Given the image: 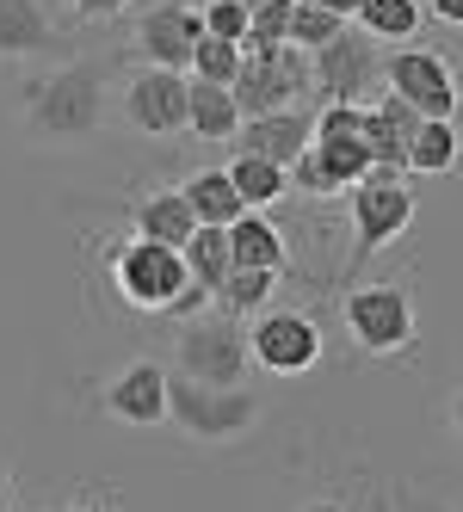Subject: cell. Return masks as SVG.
Masks as SVG:
<instances>
[{
  "label": "cell",
  "mask_w": 463,
  "mask_h": 512,
  "mask_svg": "<svg viewBox=\"0 0 463 512\" xmlns=\"http://www.w3.org/2000/svg\"><path fill=\"white\" fill-rule=\"evenodd\" d=\"M105 118H112V99H105L99 56H75L50 75H31L19 93V124L38 149H87L93 136H105Z\"/></svg>",
  "instance_id": "obj_1"
},
{
  "label": "cell",
  "mask_w": 463,
  "mask_h": 512,
  "mask_svg": "<svg viewBox=\"0 0 463 512\" xmlns=\"http://www.w3.org/2000/svg\"><path fill=\"white\" fill-rule=\"evenodd\" d=\"M167 420L186 438H198V445H235V438L254 432L260 395L247 383L223 389V383H192L180 371H167Z\"/></svg>",
  "instance_id": "obj_2"
},
{
  "label": "cell",
  "mask_w": 463,
  "mask_h": 512,
  "mask_svg": "<svg viewBox=\"0 0 463 512\" xmlns=\"http://www.w3.org/2000/svg\"><path fill=\"white\" fill-rule=\"evenodd\" d=\"M340 321H346V340L359 352H371V358L414 352V334H420L414 290L402 278H377V284L346 290V297H340Z\"/></svg>",
  "instance_id": "obj_3"
},
{
  "label": "cell",
  "mask_w": 463,
  "mask_h": 512,
  "mask_svg": "<svg viewBox=\"0 0 463 512\" xmlns=\"http://www.w3.org/2000/svg\"><path fill=\"white\" fill-rule=\"evenodd\" d=\"M105 278H112V290L142 315H167L186 297V284H192L180 247H161L149 235H124L112 253H105Z\"/></svg>",
  "instance_id": "obj_4"
},
{
  "label": "cell",
  "mask_w": 463,
  "mask_h": 512,
  "mask_svg": "<svg viewBox=\"0 0 463 512\" xmlns=\"http://www.w3.org/2000/svg\"><path fill=\"white\" fill-rule=\"evenodd\" d=\"M173 371L192 377V383H247V321L241 315H223V309H198L180 321V334H173Z\"/></svg>",
  "instance_id": "obj_5"
},
{
  "label": "cell",
  "mask_w": 463,
  "mask_h": 512,
  "mask_svg": "<svg viewBox=\"0 0 463 512\" xmlns=\"http://www.w3.org/2000/svg\"><path fill=\"white\" fill-rule=\"evenodd\" d=\"M346 204H352V235H359L352 260H371V253H383L389 241H402L408 223H414V210H420L408 173H396V167H371L365 179H352Z\"/></svg>",
  "instance_id": "obj_6"
},
{
  "label": "cell",
  "mask_w": 463,
  "mask_h": 512,
  "mask_svg": "<svg viewBox=\"0 0 463 512\" xmlns=\"http://www.w3.org/2000/svg\"><path fill=\"white\" fill-rule=\"evenodd\" d=\"M247 364L266 377H303L322 364V321L309 309H260L247 315Z\"/></svg>",
  "instance_id": "obj_7"
},
{
  "label": "cell",
  "mask_w": 463,
  "mask_h": 512,
  "mask_svg": "<svg viewBox=\"0 0 463 512\" xmlns=\"http://www.w3.org/2000/svg\"><path fill=\"white\" fill-rule=\"evenodd\" d=\"M309 87V50L297 44H278V50H241V68H235V105L241 118H266V112H291Z\"/></svg>",
  "instance_id": "obj_8"
},
{
  "label": "cell",
  "mask_w": 463,
  "mask_h": 512,
  "mask_svg": "<svg viewBox=\"0 0 463 512\" xmlns=\"http://www.w3.org/2000/svg\"><path fill=\"white\" fill-rule=\"evenodd\" d=\"M309 87H322V99L365 105V93L383 87V44L346 19L322 50H309Z\"/></svg>",
  "instance_id": "obj_9"
},
{
  "label": "cell",
  "mask_w": 463,
  "mask_h": 512,
  "mask_svg": "<svg viewBox=\"0 0 463 512\" xmlns=\"http://www.w3.org/2000/svg\"><path fill=\"white\" fill-rule=\"evenodd\" d=\"M383 81L389 93H402L420 118H457V75H451V62L439 50H426V44H396L383 56Z\"/></svg>",
  "instance_id": "obj_10"
},
{
  "label": "cell",
  "mask_w": 463,
  "mask_h": 512,
  "mask_svg": "<svg viewBox=\"0 0 463 512\" xmlns=\"http://www.w3.org/2000/svg\"><path fill=\"white\" fill-rule=\"evenodd\" d=\"M118 112L136 136H180L186 130V75L180 68H149L142 62L118 93Z\"/></svg>",
  "instance_id": "obj_11"
},
{
  "label": "cell",
  "mask_w": 463,
  "mask_h": 512,
  "mask_svg": "<svg viewBox=\"0 0 463 512\" xmlns=\"http://www.w3.org/2000/svg\"><path fill=\"white\" fill-rule=\"evenodd\" d=\"M99 408H105V420L136 426V432L161 426L167 420V364L161 358H130L124 371L99 389Z\"/></svg>",
  "instance_id": "obj_12"
},
{
  "label": "cell",
  "mask_w": 463,
  "mask_h": 512,
  "mask_svg": "<svg viewBox=\"0 0 463 512\" xmlns=\"http://www.w3.org/2000/svg\"><path fill=\"white\" fill-rule=\"evenodd\" d=\"M198 38H204V19H198V7H186V0H161V7H149L136 19V56L149 68H180L186 75Z\"/></svg>",
  "instance_id": "obj_13"
},
{
  "label": "cell",
  "mask_w": 463,
  "mask_h": 512,
  "mask_svg": "<svg viewBox=\"0 0 463 512\" xmlns=\"http://www.w3.org/2000/svg\"><path fill=\"white\" fill-rule=\"evenodd\" d=\"M414 130H420V112H414L402 93L383 87V99L365 105V118H359V136H365V149H371V167H396V173H408L402 155H408Z\"/></svg>",
  "instance_id": "obj_14"
},
{
  "label": "cell",
  "mask_w": 463,
  "mask_h": 512,
  "mask_svg": "<svg viewBox=\"0 0 463 512\" xmlns=\"http://www.w3.org/2000/svg\"><path fill=\"white\" fill-rule=\"evenodd\" d=\"M62 25L50 19L44 0H0V62H31L56 56Z\"/></svg>",
  "instance_id": "obj_15"
},
{
  "label": "cell",
  "mask_w": 463,
  "mask_h": 512,
  "mask_svg": "<svg viewBox=\"0 0 463 512\" xmlns=\"http://www.w3.org/2000/svg\"><path fill=\"white\" fill-rule=\"evenodd\" d=\"M229 260L235 266H260V272H291V247H284V229L266 210H241L229 223Z\"/></svg>",
  "instance_id": "obj_16"
},
{
  "label": "cell",
  "mask_w": 463,
  "mask_h": 512,
  "mask_svg": "<svg viewBox=\"0 0 463 512\" xmlns=\"http://www.w3.org/2000/svg\"><path fill=\"white\" fill-rule=\"evenodd\" d=\"M241 155H260V161H278V167H291L303 149H309V118L297 112H266V118H247L241 124Z\"/></svg>",
  "instance_id": "obj_17"
},
{
  "label": "cell",
  "mask_w": 463,
  "mask_h": 512,
  "mask_svg": "<svg viewBox=\"0 0 463 512\" xmlns=\"http://www.w3.org/2000/svg\"><path fill=\"white\" fill-rule=\"evenodd\" d=\"M241 124H247V118H241V105H235L229 87L192 81V75H186V130H192V136H204V142H235Z\"/></svg>",
  "instance_id": "obj_18"
},
{
  "label": "cell",
  "mask_w": 463,
  "mask_h": 512,
  "mask_svg": "<svg viewBox=\"0 0 463 512\" xmlns=\"http://www.w3.org/2000/svg\"><path fill=\"white\" fill-rule=\"evenodd\" d=\"M192 229H198V216L186 210L180 186H173V192H142V198L130 204V235H149V241H161V247H180Z\"/></svg>",
  "instance_id": "obj_19"
},
{
  "label": "cell",
  "mask_w": 463,
  "mask_h": 512,
  "mask_svg": "<svg viewBox=\"0 0 463 512\" xmlns=\"http://www.w3.org/2000/svg\"><path fill=\"white\" fill-rule=\"evenodd\" d=\"M180 198H186V210L198 216V223H217V229H229L235 216L247 210L241 192H235V179H229V167H198V173H186L180 179Z\"/></svg>",
  "instance_id": "obj_20"
},
{
  "label": "cell",
  "mask_w": 463,
  "mask_h": 512,
  "mask_svg": "<svg viewBox=\"0 0 463 512\" xmlns=\"http://www.w3.org/2000/svg\"><path fill=\"white\" fill-rule=\"evenodd\" d=\"M457 161H463V130H457V118H420V130H414V142H408L402 167L439 179V173H451Z\"/></svg>",
  "instance_id": "obj_21"
},
{
  "label": "cell",
  "mask_w": 463,
  "mask_h": 512,
  "mask_svg": "<svg viewBox=\"0 0 463 512\" xmlns=\"http://www.w3.org/2000/svg\"><path fill=\"white\" fill-rule=\"evenodd\" d=\"M420 0H359L352 7V25L365 31V38H377V44H408V38H420Z\"/></svg>",
  "instance_id": "obj_22"
},
{
  "label": "cell",
  "mask_w": 463,
  "mask_h": 512,
  "mask_svg": "<svg viewBox=\"0 0 463 512\" xmlns=\"http://www.w3.org/2000/svg\"><path fill=\"white\" fill-rule=\"evenodd\" d=\"M229 179H235V192H241L247 210H272L284 192H291V173H284L278 161H260V155H235Z\"/></svg>",
  "instance_id": "obj_23"
},
{
  "label": "cell",
  "mask_w": 463,
  "mask_h": 512,
  "mask_svg": "<svg viewBox=\"0 0 463 512\" xmlns=\"http://www.w3.org/2000/svg\"><path fill=\"white\" fill-rule=\"evenodd\" d=\"M272 290H278V272H260V266H229V278L217 284V297H210V303H217L223 315H260L266 303H272Z\"/></svg>",
  "instance_id": "obj_24"
},
{
  "label": "cell",
  "mask_w": 463,
  "mask_h": 512,
  "mask_svg": "<svg viewBox=\"0 0 463 512\" xmlns=\"http://www.w3.org/2000/svg\"><path fill=\"white\" fill-rule=\"evenodd\" d=\"M235 68H241V44H235V38H210V31H204V38L192 44L186 75H192V81H217V87H229Z\"/></svg>",
  "instance_id": "obj_25"
},
{
  "label": "cell",
  "mask_w": 463,
  "mask_h": 512,
  "mask_svg": "<svg viewBox=\"0 0 463 512\" xmlns=\"http://www.w3.org/2000/svg\"><path fill=\"white\" fill-rule=\"evenodd\" d=\"M291 7H297V0H260V7L247 13L241 50H278V44H291Z\"/></svg>",
  "instance_id": "obj_26"
},
{
  "label": "cell",
  "mask_w": 463,
  "mask_h": 512,
  "mask_svg": "<svg viewBox=\"0 0 463 512\" xmlns=\"http://www.w3.org/2000/svg\"><path fill=\"white\" fill-rule=\"evenodd\" d=\"M346 19L340 13H328V7H309V0H297V7H291V44L297 50H322L328 38H334V31H340Z\"/></svg>",
  "instance_id": "obj_27"
},
{
  "label": "cell",
  "mask_w": 463,
  "mask_h": 512,
  "mask_svg": "<svg viewBox=\"0 0 463 512\" xmlns=\"http://www.w3.org/2000/svg\"><path fill=\"white\" fill-rule=\"evenodd\" d=\"M204 31H210V38H247V7H241V0H204Z\"/></svg>",
  "instance_id": "obj_28"
},
{
  "label": "cell",
  "mask_w": 463,
  "mask_h": 512,
  "mask_svg": "<svg viewBox=\"0 0 463 512\" xmlns=\"http://www.w3.org/2000/svg\"><path fill=\"white\" fill-rule=\"evenodd\" d=\"M136 0H68V13H75L81 25H105V19H118V13H130Z\"/></svg>",
  "instance_id": "obj_29"
},
{
  "label": "cell",
  "mask_w": 463,
  "mask_h": 512,
  "mask_svg": "<svg viewBox=\"0 0 463 512\" xmlns=\"http://www.w3.org/2000/svg\"><path fill=\"white\" fill-rule=\"evenodd\" d=\"M50 512H118V494H75V500H56Z\"/></svg>",
  "instance_id": "obj_30"
},
{
  "label": "cell",
  "mask_w": 463,
  "mask_h": 512,
  "mask_svg": "<svg viewBox=\"0 0 463 512\" xmlns=\"http://www.w3.org/2000/svg\"><path fill=\"white\" fill-rule=\"evenodd\" d=\"M426 13L439 25H463V0H426Z\"/></svg>",
  "instance_id": "obj_31"
},
{
  "label": "cell",
  "mask_w": 463,
  "mask_h": 512,
  "mask_svg": "<svg viewBox=\"0 0 463 512\" xmlns=\"http://www.w3.org/2000/svg\"><path fill=\"white\" fill-rule=\"evenodd\" d=\"M309 7H328V13H340V19H352V7H359V0H309Z\"/></svg>",
  "instance_id": "obj_32"
},
{
  "label": "cell",
  "mask_w": 463,
  "mask_h": 512,
  "mask_svg": "<svg viewBox=\"0 0 463 512\" xmlns=\"http://www.w3.org/2000/svg\"><path fill=\"white\" fill-rule=\"evenodd\" d=\"M0 512H13V475H7V463H0Z\"/></svg>",
  "instance_id": "obj_33"
},
{
  "label": "cell",
  "mask_w": 463,
  "mask_h": 512,
  "mask_svg": "<svg viewBox=\"0 0 463 512\" xmlns=\"http://www.w3.org/2000/svg\"><path fill=\"white\" fill-rule=\"evenodd\" d=\"M303 512H346V500H334V494H328V500H309Z\"/></svg>",
  "instance_id": "obj_34"
},
{
  "label": "cell",
  "mask_w": 463,
  "mask_h": 512,
  "mask_svg": "<svg viewBox=\"0 0 463 512\" xmlns=\"http://www.w3.org/2000/svg\"><path fill=\"white\" fill-rule=\"evenodd\" d=\"M451 432H457V438H463V389H457V395H451Z\"/></svg>",
  "instance_id": "obj_35"
},
{
  "label": "cell",
  "mask_w": 463,
  "mask_h": 512,
  "mask_svg": "<svg viewBox=\"0 0 463 512\" xmlns=\"http://www.w3.org/2000/svg\"><path fill=\"white\" fill-rule=\"evenodd\" d=\"M408 512H445V506H433V500H408Z\"/></svg>",
  "instance_id": "obj_36"
},
{
  "label": "cell",
  "mask_w": 463,
  "mask_h": 512,
  "mask_svg": "<svg viewBox=\"0 0 463 512\" xmlns=\"http://www.w3.org/2000/svg\"><path fill=\"white\" fill-rule=\"evenodd\" d=\"M241 7H247V13H254V7H260V0H241Z\"/></svg>",
  "instance_id": "obj_37"
}]
</instances>
